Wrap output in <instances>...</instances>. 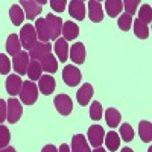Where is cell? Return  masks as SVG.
I'll return each instance as SVG.
<instances>
[{
    "label": "cell",
    "mask_w": 152,
    "mask_h": 152,
    "mask_svg": "<svg viewBox=\"0 0 152 152\" xmlns=\"http://www.w3.org/2000/svg\"><path fill=\"white\" fill-rule=\"evenodd\" d=\"M20 102L24 105H34L38 99V87L32 81H24L20 90Z\"/></svg>",
    "instance_id": "obj_1"
},
{
    "label": "cell",
    "mask_w": 152,
    "mask_h": 152,
    "mask_svg": "<svg viewBox=\"0 0 152 152\" xmlns=\"http://www.w3.org/2000/svg\"><path fill=\"white\" fill-rule=\"evenodd\" d=\"M20 43H21V47H24V50H31L35 44H37V31L35 28L32 26L31 23L24 24L20 31Z\"/></svg>",
    "instance_id": "obj_2"
},
{
    "label": "cell",
    "mask_w": 152,
    "mask_h": 152,
    "mask_svg": "<svg viewBox=\"0 0 152 152\" xmlns=\"http://www.w3.org/2000/svg\"><path fill=\"white\" fill-rule=\"evenodd\" d=\"M8 108H6V120L9 123H17L21 117V113H23V107L21 102L15 97H11L8 100Z\"/></svg>",
    "instance_id": "obj_3"
},
{
    "label": "cell",
    "mask_w": 152,
    "mask_h": 152,
    "mask_svg": "<svg viewBox=\"0 0 152 152\" xmlns=\"http://www.w3.org/2000/svg\"><path fill=\"white\" fill-rule=\"evenodd\" d=\"M62 79H64L66 85L69 87H76L81 79H82V73L78 67H73V66H66L64 70H62Z\"/></svg>",
    "instance_id": "obj_4"
},
{
    "label": "cell",
    "mask_w": 152,
    "mask_h": 152,
    "mask_svg": "<svg viewBox=\"0 0 152 152\" xmlns=\"http://www.w3.org/2000/svg\"><path fill=\"white\" fill-rule=\"evenodd\" d=\"M53 104H55L56 111L61 116H70L73 111V102H72L70 96H67V94H58L53 100Z\"/></svg>",
    "instance_id": "obj_5"
},
{
    "label": "cell",
    "mask_w": 152,
    "mask_h": 152,
    "mask_svg": "<svg viewBox=\"0 0 152 152\" xmlns=\"http://www.w3.org/2000/svg\"><path fill=\"white\" fill-rule=\"evenodd\" d=\"M31 62V58H29V53L28 52H20L18 55H15L12 58V69L15 70V73L20 76V75H24L28 72V66Z\"/></svg>",
    "instance_id": "obj_6"
},
{
    "label": "cell",
    "mask_w": 152,
    "mask_h": 152,
    "mask_svg": "<svg viewBox=\"0 0 152 152\" xmlns=\"http://www.w3.org/2000/svg\"><path fill=\"white\" fill-rule=\"evenodd\" d=\"M28 53L31 61H40L46 55L52 53V46H50V43H37Z\"/></svg>",
    "instance_id": "obj_7"
},
{
    "label": "cell",
    "mask_w": 152,
    "mask_h": 152,
    "mask_svg": "<svg viewBox=\"0 0 152 152\" xmlns=\"http://www.w3.org/2000/svg\"><path fill=\"white\" fill-rule=\"evenodd\" d=\"M20 6L24 8V14H26V18H29V20L38 17L43 11V6L37 0H21Z\"/></svg>",
    "instance_id": "obj_8"
},
{
    "label": "cell",
    "mask_w": 152,
    "mask_h": 152,
    "mask_svg": "<svg viewBox=\"0 0 152 152\" xmlns=\"http://www.w3.org/2000/svg\"><path fill=\"white\" fill-rule=\"evenodd\" d=\"M104 137H105V131L100 125H93L88 128V140L93 148H100V145L104 143Z\"/></svg>",
    "instance_id": "obj_9"
},
{
    "label": "cell",
    "mask_w": 152,
    "mask_h": 152,
    "mask_svg": "<svg viewBox=\"0 0 152 152\" xmlns=\"http://www.w3.org/2000/svg\"><path fill=\"white\" fill-rule=\"evenodd\" d=\"M55 87H56V82H55V78L52 75H41V78L38 79V91H41L43 94L49 96L55 91Z\"/></svg>",
    "instance_id": "obj_10"
},
{
    "label": "cell",
    "mask_w": 152,
    "mask_h": 152,
    "mask_svg": "<svg viewBox=\"0 0 152 152\" xmlns=\"http://www.w3.org/2000/svg\"><path fill=\"white\" fill-rule=\"evenodd\" d=\"M46 21H47L49 29H50V40L56 41L61 35V31H62V20L53 14H47Z\"/></svg>",
    "instance_id": "obj_11"
},
{
    "label": "cell",
    "mask_w": 152,
    "mask_h": 152,
    "mask_svg": "<svg viewBox=\"0 0 152 152\" xmlns=\"http://www.w3.org/2000/svg\"><path fill=\"white\" fill-rule=\"evenodd\" d=\"M69 58L75 62V64H84L85 62V56H87V50L84 43H75L70 49H69Z\"/></svg>",
    "instance_id": "obj_12"
},
{
    "label": "cell",
    "mask_w": 152,
    "mask_h": 152,
    "mask_svg": "<svg viewBox=\"0 0 152 152\" xmlns=\"http://www.w3.org/2000/svg\"><path fill=\"white\" fill-rule=\"evenodd\" d=\"M21 85H23V81L18 75H9L6 78V82H5V87H6V91L11 94V97H14L20 93L21 90Z\"/></svg>",
    "instance_id": "obj_13"
},
{
    "label": "cell",
    "mask_w": 152,
    "mask_h": 152,
    "mask_svg": "<svg viewBox=\"0 0 152 152\" xmlns=\"http://www.w3.org/2000/svg\"><path fill=\"white\" fill-rule=\"evenodd\" d=\"M93 85L91 84H88V82H85L79 90H78V93H76V99H78V104L79 105H82V107H85V105H88L90 104V100H91V97H93Z\"/></svg>",
    "instance_id": "obj_14"
},
{
    "label": "cell",
    "mask_w": 152,
    "mask_h": 152,
    "mask_svg": "<svg viewBox=\"0 0 152 152\" xmlns=\"http://www.w3.org/2000/svg\"><path fill=\"white\" fill-rule=\"evenodd\" d=\"M85 2L82 0H72L69 3V14L70 17L76 20H84L85 18Z\"/></svg>",
    "instance_id": "obj_15"
},
{
    "label": "cell",
    "mask_w": 152,
    "mask_h": 152,
    "mask_svg": "<svg viewBox=\"0 0 152 152\" xmlns=\"http://www.w3.org/2000/svg\"><path fill=\"white\" fill-rule=\"evenodd\" d=\"M88 6V17L93 23H100L104 20V11H102V5L96 0H90L87 3Z\"/></svg>",
    "instance_id": "obj_16"
},
{
    "label": "cell",
    "mask_w": 152,
    "mask_h": 152,
    "mask_svg": "<svg viewBox=\"0 0 152 152\" xmlns=\"http://www.w3.org/2000/svg\"><path fill=\"white\" fill-rule=\"evenodd\" d=\"M34 28L37 31V37L40 38V41L47 43L50 40V29H49V24H47L46 18H37V23Z\"/></svg>",
    "instance_id": "obj_17"
},
{
    "label": "cell",
    "mask_w": 152,
    "mask_h": 152,
    "mask_svg": "<svg viewBox=\"0 0 152 152\" xmlns=\"http://www.w3.org/2000/svg\"><path fill=\"white\" fill-rule=\"evenodd\" d=\"M61 32H62V37H64L66 41H73L79 35V28H78V24L73 23V21H66V23H62V31Z\"/></svg>",
    "instance_id": "obj_18"
},
{
    "label": "cell",
    "mask_w": 152,
    "mask_h": 152,
    "mask_svg": "<svg viewBox=\"0 0 152 152\" xmlns=\"http://www.w3.org/2000/svg\"><path fill=\"white\" fill-rule=\"evenodd\" d=\"M70 152H91L90 151V146H88V143L85 140V135H82V134L73 135Z\"/></svg>",
    "instance_id": "obj_19"
},
{
    "label": "cell",
    "mask_w": 152,
    "mask_h": 152,
    "mask_svg": "<svg viewBox=\"0 0 152 152\" xmlns=\"http://www.w3.org/2000/svg\"><path fill=\"white\" fill-rule=\"evenodd\" d=\"M53 50L58 55V59L61 62H66L69 58V43L64 40V38H58L53 44Z\"/></svg>",
    "instance_id": "obj_20"
},
{
    "label": "cell",
    "mask_w": 152,
    "mask_h": 152,
    "mask_svg": "<svg viewBox=\"0 0 152 152\" xmlns=\"http://www.w3.org/2000/svg\"><path fill=\"white\" fill-rule=\"evenodd\" d=\"M38 62H40L41 69H43V70H44L47 75H52V73L58 72V61L55 59V56H53L52 53L46 55L44 58H41Z\"/></svg>",
    "instance_id": "obj_21"
},
{
    "label": "cell",
    "mask_w": 152,
    "mask_h": 152,
    "mask_svg": "<svg viewBox=\"0 0 152 152\" xmlns=\"http://www.w3.org/2000/svg\"><path fill=\"white\" fill-rule=\"evenodd\" d=\"M6 52L12 56H15L21 52V43L17 34H11L6 40Z\"/></svg>",
    "instance_id": "obj_22"
},
{
    "label": "cell",
    "mask_w": 152,
    "mask_h": 152,
    "mask_svg": "<svg viewBox=\"0 0 152 152\" xmlns=\"http://www.w3.org/2000/svg\"><path fill=\"white\" fill-rule=\"evenodd\" d=\"M104 142L107 145V149L110 152H114V151H117L120 148V137L117 132H114V131H110L105 137H104Z\"/></svg>",
    "instance_id": "obj_23"
},
{
    "label": "cell",
    "mask_w": 152,
    "mask_h": 152,
    "mask_svg": "<svg viewBox=\"0 0 152 152\" xmlns=\"http://www.w3.org/2000/svg\"><path fill=\"white\" fill-rule=\"evenodd\" d=\"M9 18H11V21H12L14 26H20V24L24 21L23 8L20 5H12L11 9H9Z\"/></svg>",
    "instance_id": "obj_24"
},
{
    "label": "cell",
    "mask_w": 152,
    "mask_h": 152,
    "mask_svg": "<svg viewBox=\"0 0 152 152\" xmlns=\"http://www.w3.org/2000/svg\"><path fill=\"white\" fill-rule=\"evenodd\" d=\"M105 9H107L110 17H119L122 9H123V2L122 0H107Z\"/></svg>",
    "instance_id": "obj_25"
},
{
    "label": "cell",
    "mask_w": 152,
    "mask_h": 152,
    "mask_svg": "<svg viewBox=\"0 0 152 152\" xmlns=\"http://www.w3.org/2000/svg\"><path fill=\"white\" fill-rule=\"evenodd\" d=\"M138 135L145 143H151L152 140V125L148 120H142L138 125Z\"/></svg>",
    "instance_id": "obj_26"
},
{
    "label": "cell",
    "mask_w": 152,
    "mask_h": 152,
    "mask_svg": "<svg viewBox=\"0 0 152 152\" xmlns=\"http://www.w3.org/2000/svg\"><path fill=\"white\" fill-rule=\"evenodd\" d=\"M105 120L110 128H117L120 125V113L116 108H108L105 111Z\"/></svg>",
    "instance_id": "obj_27"
},
{
    "label": "cell",
    "mask_w": 152,
    "mask_h": 152,
    "mask_svg": "<svg viewBox=\"0 0 152 152\" xmlns=\"http://www.w3.org/2000/svg\"><path fill=\"white\" fill-rule=\"evenodd\" d=\"M41 73H43V69L40 66V62H38V61H31L29 66H28V72H26V75L29 76V79L32 82L37 81V79H40Z\"/></svg>",
    "instance_id": "obj_28"
},
{
    "label": "cell",
    "mask_w": 152,
    "mask_h": 152,
    "mask_svg": "<svg viewBox=\"0 0 152 152\" xmlns=\"http://www.w3.org/2000/svg\"><path fill=\"white\" fill-rule=\"evenodd\" d=\"M134 34L137 38H140V40H146V38L149 37V28L148 24H145L143 21L140 20H134Z\"/></svg>",
    "instance_id": "obj_29"
},
{
    "label": "cell",
    "mask_w": 152,
    "mask_h": 152,
    "mask_svg": "<svg viewBox=\"0 0 152 152\" xmlns=\"http://www.w3.org/2000/svg\"><path fill=\"white\" fill-rule=\"evenodd\" d=\"M117 26H119L120 31L128 32L131 29V26H132V17L128 15L126 12H125V14H120L119 18H117Z\"/></svg>",
    "instance_id": "obj_30"
},
{
    "label": "cell",
    "mask_w": 152,
    "mask_h": 152,
    "mask_svg": "<svg viewBox=\"0 0 152 152\" xmlns=\"http://www.w3.org/2000/svg\"><path fill=\"white\" fill-rule=\"evenodd\" d=\"M134 135H135V132L131 128V125L129 123H122V126H120V135H119V137H122V140L123 142H132Z\"/></svg>",
    "instance_id": "obj_31"
},
{
    "label": "cell",
    "mask_w": 152,
    "mask_h": 152,
    "mask_svg": "<svg viewBox=\"0 0 152 152\" xmlns=\"http://www.w3.org/2000/svg\"><path fill=\"white\" fill-rule=\"evenodd\" d=\"M138 20L143 21L145 24H149L151 23V20H152V8H151V5H146L145 3L140 8V11H138Z\"/></svg>",
    "instance_id": "obj_32"
},
{
    "label": "cell",
    "mask_w": 152,
    "mask_h": 152,
    "mask_svg": "<svg viewBox=\"0 0 152 152\" xmlns=\"http://www.w3.org/2000/svg\"><path fill=\"white\" fill-rule=\"evenodd\" d=\"M9 140H11V132L9 129L6 128L5 125H0V149H3L9 145Z\"/></svg>",
    "instance_id": "obj_33"
},
{
    "label": "cell",
    "mask_w": 152,
    "mask_h": 152,
    "mask_svg": "<svg viewBox=\"0 0 152 152\" xmlns=\"http://www.w3.org/2000/svg\"><path fill=\"white\" fill-rule=\"evenodd\" d=\"M90 117L93 120H99L100 117H102V104L97 102V100H94V102L91 104V107H90Z\"/></svg>",
    "instance_id": "obj_34"
},
{
    "label": "cell",
    "mask_w": 152,
    "mask_h": 152,
    "mask_svg": "<svg viewBox=\"0 0 152 152\" xmlns=\"http://www.w3.org/2000/svg\"><path fill=\"white\" fill-rule=\"evenodd\" d=\"M138 5H140V2H138V0H123V9L126 11V14L131 15V17L135 14Z\"/></svg>",
    "instance_id": "obj_35"
},
{
    "label": "cell",
    "mask_w": 152,
    "mask_h": 152,
    "mask_svg": "<svg viewBox=\"0 0 152 152\" xmlns=\"http://www.w3.org/2000/svg\"><path fill=\"white\" fill-rule=\"evenodd\" d=\"M11 70V59L3 55V53H0V75H8Z\"/></svg>",
    "instance_id": "obj_36"
},
{
    "label": "cell",
    "mask_w": 152,
    "mask_h": 152,
    "mask_svg": "<svg viewBox=\"0 0 152 152\" xmlns=\"http://www.w3.org/2000/svg\"><path fill=\"white\" fill-rule=\"evenodd\" d=\"M49 3H50V6H52V9L55 12H62L66 9V6H67L66 0H50Z\"/></svg>",
    "instance_id": "obj_37"
},
{
    "label": "cell",
    "mask_w": 152,
    "mask_h": 152,
    "mask_svg": "<svg viewBox=\"0 0 152 152\" xmlns=\"http://www.w3.org/2000/svg\"><path fill=\"white\" fill-rule=\"evenodd\" d=\"M6 108H8L6 100L0 99V125H2V123L6 120Z\"/></svg>",
    "instance_id": "obj_38"
},
{
    "label": "cell",
    "mask_w": 152,
    "mask_h": 152,
    "mask_svg": "<svg viewBox=\"0 0 152 152\" xmlns=\"http://www.w3.org/2000/svg\"><path fill=\"white\" fill-rule=\"evenodd\" d=\"M41 152H58V149H56L53 145H46V146L43 148Z\"/></svg>",
    "instance_id": "obj_39"
},
{
    "label": "cell",
    "mask_w": 152,
    "mask_h": 152,
    "mask_svg": "<svg viewBox=\"0 0 152 152\" xmlns=\"http://www.w3.org/2000/svg\"><path fill=\"white\" fill-rule=\"evenodd\" d=\"M58 152H70V146H69V145H66V143H62V145L59 146Z\"/></svg>",
    "instance_id": "obj_40"
},
{
    "label": "cell",
    "mask_w": 152,
    "mask_h": 152,
    "mask_svg": "<svg viewBox=\"0 0 152 152\" xmlns=\"http://www.w3.org/2000/svg\"><path fill=\"white\" fill-rule=\"evenodd\" d=\"M0 152H17L12 146H6V148H3V149H0Z\"/></svg>",
    "instance_id": "obj_41"
},
{
    "label": "cell",
    "mask_w": 152,
    "mask_h": 152,
    "mask_svg": "<svg viewBox=\"0 0 152 152\" xmlns=\"http://www.w3.org/2000/svg\"><path fill=\"white\" fill-rule=\"evenodd\" d=\"M91 152H107L104 148H94V151H91Z\"/></svg>",
    "instance_id": "obj_42"
},
{
    "label": "cell",
    "mask_w": 152,
    "mask_h": 152,
    "mask_svg": "<svg viewBox=\"0 0 152 152\" xmlns=\"http://www.w3.org/2000/svg\"><path fill=\"white\" fill-rule=\"evenodd\" d=\"M120 152H134V151H132L131 148H122V151H120Z\"/></svg>",
    "instance_id": "obj_43"
},
{
    "label": "cell",
    "mask_w": 152,
    "mask_h": 152,
    "mask_svg": "<svg viewBox=\"0 0 152 152\" xmlns=\"http://www.w3.org/2000/svg\"><path fill=\"white\" fill-rule=\"evenodd\" d=\"M38 3H40V5H46V3H47V0H40Z\"/></svg>",
    "instance_id": "obj_44"
},
{
    "label": "cell",
    "mask_w": 152,
    "mask_h": 152,
    "mask_svg": "<svg viewBox=\"0 0 152 152\" xmlns=\"http://www.w3.org/2000/svg\"><path fill=\"white\" fill-rule=\"evenodd\" d=\"M148 152H152V148H149V151H148Z\"/></svg>",
    "instance_id": "obj_45"
}]
</instances>
